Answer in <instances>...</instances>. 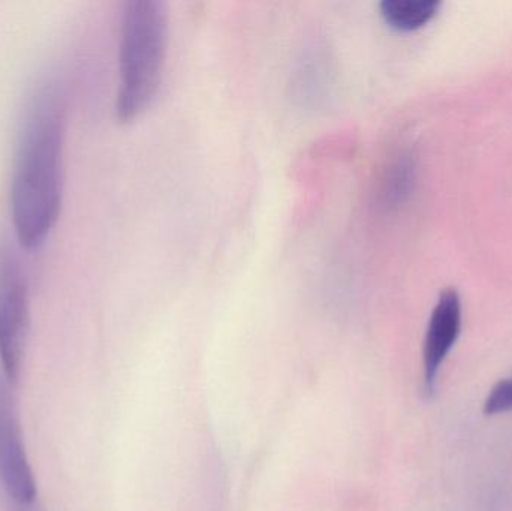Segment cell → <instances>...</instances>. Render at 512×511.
I'll list each match as a JSON object with an SVG mask.
<instances>
[{
  "label": "cell",
  "instance_id": "cell-3",
  "mask_svg": "<svg viewBox=\"0 0 512 511\" xmlns=\"http://www.w3.org/2000/svg\"><path fill=\"white\" fill-rule=\"evenodd\" d=\"M29 284L14 246L0 243V362L9 381L20 375L29 335Z\"/></svg>",
  "mask_w": 512,
  "mask_h": 511
},
{
  "label": "cell",
  "instance_id": "cell-7",
  "mask_svg": "<svg viewBox=\"0 0 512 511\" xmlns=\"http://www.w3.org/2000/svg\"><path fill=\"white\" fill-rule=\"evenodd\" d=\"M415 167L409 156H402L387 177L385 183V197L390 203H400L408 197L414 185Z\"/></svg>",
  "mask_w": 512,
  "mask_h": 511
},
{
  "label": "cell",
  "instance_id": "cell-2",
  "mask_svg": "<svg viewBox=\"0 0 512 511\" xmlns=\"http://www.w3.org/2000/svg\"><path fill=\"white\" fill-rule=\"evenodd\" d=\"M168 42L167 5L132 0L125 5L120 29V86L116 114L131 122L147 110L158 93Z\"/></svg>",
  "mask_w": 512,
  "mask_h": 511
},
{
  "label": "cell",
  "instance_id": "cell-8",
  "mask_svg": "<svg viewBox=\"0 0 512 511\" xmlns=\"http://www.w3.org/2000/svg\"><path fill=\"white\" fill-rule=\"evenodd\" d=\"M512 411V378L499 381L484 402V413L487 416L510 413Z\"/></svg>",
  "mask_w": 512,
  "mask_h": 511
},
{
  "label": "cell",
  "instance_id": "cell-4",
  "mask_svg": "<svg viewBox=\"0 0 512 511\" xmlns=\"http://www.w3.org/2000/svg\"><path fill=\"white\" fill-rule=\"evenodd\" d=\"M0 480L9 497L18 504H32L36 482L21 440L11 398L0 380Z\"/></svg>",
  "mask_w": 512,
  "mask_h": 511
},
{
  "label": "cell",
  "instance_id": "cell-5",
  "mask_svg": "<svg viewBox=\"0 0 512 511\" xmlns=\"http://www.w3.org/2000/svg\"><path fill=\"white\" fill-rule=\"evenodd\" d=\"M462 320L460 294L454 288H447L433 308L424 338V384L427 392L435 390L439 371L462 332Z\"/></svg>",
  "mask_w": 512,
  "mask_h": 511
},
{
  "label": "cell",
  "instance_id": "cell-6",
  "mask_svg": "<svg viewBox=\"0 0 512 511\" xmlns=\"http://www.w3.org/2000/svg\"><path fill=\"white\" fill-rule=\"evenodd\" d=\"M439 9V0H384L379 5L385 23L400 32L421 29L438 15Z\"/></svg>",
  "mask_w": 512,
  "mask_h": 511
},
{
  "label": "cell",
  "instance_id": "cell-1",
  "mask_svg": "<svg viewBox=\"0 0 512 511\" xmlns=\"http://www.w3.org/2000/svg\"><path fill=\"white\" fill-rule=\"evenodd\" d=\"M66 111L62 93L44 86L33 96L15 153L11 215L21 248L44 245L53 231L63 191Z\"/></svg>",
  "mask_w": 512,
  "mask_h": 511
}]
</instances>
